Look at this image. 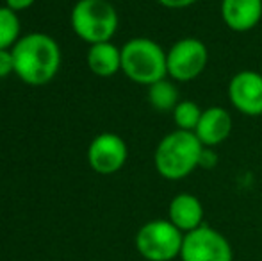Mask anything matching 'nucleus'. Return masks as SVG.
<instances>
[{
	"label": "nucleus",
	"mask_w": 262,
	"mask_h": 261,
	"mask_svg": "<svg viewBox=\"0 0 262 261\" xmlns=\"http://www.w3.org/2000/svg\"><path fill=\"white\" fill-rule=\"evenodd\" d=\"M148 102L157 111H173L175 106L180 102L179 90L171 81H157L148 86Z\"/></svg>",
	"instance_id": "obj_14"
},
{
	"label": "nucleus",
	"mask_w": 262,
	"mask_h": 261,
	"mask_svg": "<svg viewBox=\"0 0 262 261\" xmlns=\"http://www.w3.org/2000/svg\"><path fill=\"white\" fill-rule=\"evenodd\" d=\"M168 220L184 234L204 226V204L193 193H179L168 206Z\"/></svg>",
	"instance_id": "obj_12"
},
{
	"label": "nucleus",
	"mask_w": 262,
	"mask_h": 261,
	"mask_svg": "<svg viewBox=\"0 0 262 261\" xmlns=\"http://www.w3.org/2000/svg\"><path fill=\"white\" fill-rule=\"evenodd\" d=\"M171 113H173V122H175L177 129L194 132L198 124H200L204 109H200V106L193 101H180Z\"/></svg>",
	"instance_id": "obj_16"
},
{
	"label": "nucleus",
	"mask_w": 262,
	"mask_h": 261,
	"mask_svg": "<svg viewBox=\"0 0 262 261\" xmlns=\"http://www.w3.org/2000/svg\"><path fill=\"white\" fill-rule=\"evenodd\" d=\"M228 101L246 116L262 115V75L255 70H241L228 83Z\"/></svg>",
	"instance_id": "obj_9"
},
{
	"label": "nucleus",
	"mask_w": 262,
	"mask_h": 261,
	"mask_svg": "<svg viewBox=\"0 0 262 261\" xmlns=\"http://www.w3.org/2000/svg\"><path fill=\"white\" fill-rule=\"evenodd\" d=\"M14 73V65H13V54L11 50H0V79Z\"/></svg>",
	"instance_id": "obj_17"
},
{
	"label": "nucleus",
	"mask_w": 262,
	"mask_h": 261,
	"mask_svg": "<svg viewBox=\"0 0 262 261\" xmlns=\"http://www.w3.org/2000/svg\"><path fill=\"white\" fill-rule=\"evenodd\" d=\"M232 127H234V122H232L230 113L225 108L212 106V108L204 109L194 134L205 149H212V147L221 145L232 134Z\"/></svg>",
	"instance_id": "obj_10"
},
{
	"label": "nucleus",
	"mask_w": 262,
	"mask_h": 261,
	"mask_svg": "<svg viewBox=\"0 0 262 261\" xmlns=\"http://www.w3.org/2000/svg\"><path fill=\"white\" fill-rule=\"evenodd\" d=\"M70 24L82 42L97 45L113 39L120 18L109 0H77L70 14Z\"/></svg>",
	"instance_id": "obj_4"
},
{
	"label": "nucleus",
	"mask_w": 262,
	"mask_h": 261,
	"mask_svg": "<svg viewBox=\"0 0 262 261\" xmlns=\"http://www.w3.org/2000/svg\"><path fill=\"white\" fill-rule=\"evenodd\" d=\"M161 6L168 7V9H186V7L193 6L198 0H157Z\"/></svg>",
	"instance_id": "obj_19"
},
{
	"label": "nucleus",
	"mask_w": 262,
	"mask_h": 261,
	"mask_svg": "<svg viewBox=\"0 0 262 261\" xmlns=\"http://www.w3.org/2000/svg\"><path fill=\"white\" fill-rule=\"evenodd\" d=\"M128 149L125 139L116 132H102L88 147V163L100 175H113L125 167Z\"/></svg>",
	"instance_id": "obj_8"
},
{
	"label": "nucleus",
	"mask_w": 262,
	"mask_h": 261,
	"mask_svg": "<svg viewBox=\"0 0 262 261\" xmlns=\"http://www.w3.org/2000/svg\"><path fill=\"white\" fill-rule=\"evenodd\" d=\"M14 75L29 86H45L61 68V47L50 34L29 32L11 49Z\"/></svg>",
	"instance_id": "obj_1"
},
{
	"label": "nucleus",
	"mask_w": 262,
	"mask_h": 261,
	"mask_svg": "<svg viewBox=\"0 0 262 261\" xmlns=\"http://www.w3.org/2000/svg\"><path fill=\"white\" fill-rule=\"evenodd\" d=\"M205 147L194 132L175 129L159 142L154 165L159 175L168 181H180L202 165Z\"/></svg>",
	"instance_id": "obj_2"
},
{
	"label": "nucleus",
	"mask_w": 262,
	"mask_h": 261,
	"mask_svg": "<svg viewBox=\"0 0 262 261\" xmlns=\"http://www.w3.org/2000/svg\"><path fill=\"white\" fill-rule=\"evenodd\" d=\"M4 6H7L9 9H13L14 13H21V11H27L29 7L34 6L36 0H4Z\"/></svg>",
	"instance_id": "obj_18"
},
{
	"label": "nucleus",
	"mask_w": 262,
	"mask_h": 261,
	"mask_svg": "<svg viewBox=\"0 0 262 261\" xmlns=\"http://www.w3.org/2000/svg\"><path fill=\"white\" fill-rule=\"evenodd\" d=\"M184 233L168 218L150 220L136 234V249L146 261H173L180 258Z\"/></svg>",
	"instance_id": "obj_5"
},
{
	"label": "nucleus",
	"mask_w": 262,
	"mask_h": 261,
	"mask_svg": "<svg viewBox=\"0 0 262 261\" xmlns=\"http://www.w3.org/2000/svg\"><path fill=\"white\" fill-rule=\"evenodd\" d=\"M209 61V50L198 38H182L168 50V75L177 83H187L202 75Z\"/></svg>",
	"instance_id": "obj_7"
},
{
	"label": "nucleus",
	"mask_w": 262,
	"mask_h": 261,
	"mask_svg": "<svg viewBox=\"0 0 262 261\" xmlns=\"http://www.w3.org/2000/svg\"><path fill=\"white\" fill-rule=\"evenodd\" d=\"M182 261H232L234 251L232 245L220 231L210 226H200L198 229L184 234Z\"/></svg>",
	"instance_id": "obj_6"
},
{
	"label": "nucleus",
	"mask_w": 262,
	"mask_h": 261,
	"mask_svg": "<svg viewBox=\"0 0 262 261\" xmlns=\"http://www.w3.org/2000/svg\"><path fill=\"white\" fill-rule=\"evenodd\" d=\"M221 18L234 32H248L262 20V0H221Z\"/></svg>",
	"instance_id": "obj_11"
},
{
	"label": "nucleus",
	"mask_w": 262,
	"mask_h": 261,
	"mask_svg": "<svg viewBox=\"0 0 262 261\" xmlns=\"http://www.w3.org/2000/svg\"><path fill=\"white\" fill-rule=\"evenodd\" d=\"M121 72L138 84H150L168 77V52L150 38H132L121 47Z\"/></svg>",
	"instance_id": "obj_3"
},
{
	"label": "nucleus",
	"mask_w": 262,
	"mask_h": 261,
	"mask_svg": "<svg viewBox=\"0 0 262 261\" xmlns=\"http://www.w3.org/2000/svg\"><path fill=\"white\" fill-rule=\"evenodd\" d=\"M88 66L98 77H113L121 72V49L114 43L104 42L90 45L88 50Z\"/></svg>",
	"instance_id": "obj_13"
},
{
	"label": "nucleus",
	"mask_w": 262,
	"mask_h": 261,
	"mask_svg": "<svg viewBox=\"0 0 262 261\" xmlns=\"http://www.w3.org/2000/svg\"><path fill=\"white\" fill-rule=\"evenodd\" d=\"M21 24L18 13L7 6H0V50H11L20 36Z\"/></svg>",
	"instance_id": "obj_15"
}]
</instances>
